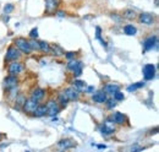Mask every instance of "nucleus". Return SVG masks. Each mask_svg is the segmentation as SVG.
I'll return each instance as SVG.
<instances>
[{
	"label": "nucleus",
	"instance_id": "3",
	"mask_svg": "<svg viewBox=\"0 0 159 152\" xmlns=\"http://www.w3.org/2000/svg\"><path fill=\"white\" fill-rule=\"evenodd\" d=\"M6 70L9 75L14 76H20L23 71H25V65L21 60H14L6 64Z\"/></svg>",
	"mask_w": 159,
	"mask_h": 152
},
{
	"label": "nucleus",
	"instance_id": "19",
	"mask_svg": "<svg viewBox=\"0 0 159 152\" xmlns=\"http://www.w3.org/2000/svg\"><path fill=\"white\" fill-rule=\"evenodd\" d=\"M32 115H33V116H37V118L47 115V106H45V103H39L38 107L36 108V111L33 112Z\"/></svg>",
	"mask_w": 159,
	"mask_h": 152
},
{
	"label": "nucleus",
	"instance_id": "4",
	"mask_svg": "<svg viewBox=\"0 0 159 152\" xmlns=\"http://www.w3.org/2000/svg\"><path fill=\"white\" fill-rule=\"evenodd\" d=\"M45 106H47V115L50 116V118H55L62 111L61 107L59 106V103H58V101L54 99V98L48 99L47 103H45Z\"/></svg>",
	"mask_w": 159,
	"mask_h": 152
},
{
	"label": "nucleus",
	"instance_id": "34",
	"mask_svg": "<svg viewBox=\"0 0 159 152\" xmlns=\"http://www.w3.org/2000/svg\"><path fill=\"white\" fill-rule=\"evenodd\" d=\"M113 98H114L116 102H121V101H124V99H125V95H124V93L119 90V91H116V92L113 95Z\"/></svg>",
	"mask_w": 159,
	"mask_h": 152
},
{
	"label": "nucleus",
	"instance_id": "29",
	"mask_svg": "<svg viewBox=\"0 0 159 152\" xmlns=\"http://www.w3.org/2000/svg\"><path fill=\"white\" fill-rule=\"evenodd\" d=\"M82 73H83V63L81 61L79 65L74 69V71H72V75L74 77H80V76L82 75Z\"/></svg>",
	"mask_w": 159,
	"mask_h": 152
},
{
	"label": "nucleus",
	"instance_id": "31",
	"mask_svg": "<svg viewBox=\"0 0 159 152\" xmlns=\"http://www.w3.org/2000/svg\"><path fill=\"white\" fill-rule=\"evenodd\" d=\"M30 44H31L32 52H39V40H37V39H30Z\"/></svg>",
	"mask_w": 159,
	"mask_h": 152
},
{
	"label": "nucleus",
	"instance_id": "41",
	"mask_svg": "<svg viewBox=\"0 0 159 152\" xmlns=\"http://www.w3.org/2000/svg\"><path fill=\"white\" fill-rule=\"evenodd\" d=\"M2 137H4V135H2V134L0 133V140H1V139H2Z\"/></svg>",
	"mask_w": 159,
	"mask_h": 152
},
{
	"label": "nucleus",
	"instance_id": "39",
	"mask_svg": "<svg viewBox=\"0 0 159 152\" xmlns=\"http://www.w3.org/2000/svg\"><path fill=\"white\" fill-rule=\"evenodd\" d=\"M97 147H98V149H99V150H103V149H104V150H105V149H107V145H98V146H97Z\"/></svg>",
	"mask_w": 159,
	"mask_h": 152
},
{
	"label": "nucleus",
	"instance_id": "9",
	"mask_svg": "<svg viewBox=\"0 0 159 152\" xmlns=\"http://www.w3.org/2000/svg\"><path fill=\"white\" fill-rule=\"evenodd\" d=\"M158 44V36L157 35H153V36H149L143 40V52H149L152 50L154 47H157Z\"/></svg>",
	"mask_w": 159,
	"mask_h": 152
},
{
	"label": "nucleus",
	"instance_id": "33",
	"mask_svg": "<svg viewBox=\"0 0 159 152\" xmlns=\"http://www.w3.org/2000/svg\"><path fill=\"white\" fill-rule=\"evenodd\" d=\"M96 32H97V33H96V38L99 39L100 42H102V44H103V47L107 48V42L102 39V28H100V27H96Z\"/></svg>",
	"mask_w": 159,
	"mask_h": 152
},
{
	"label": "nucleus",
	"instance_id": "7",
	"mask_svg": "<svg viewBox=\"0 0 159 152\" xmlns=\"http://www.w3.org/2000/svg\"><path fill=\"white\" fill-rule=\"evenodd\" d=\"M142 73H143V78L146 81H151L156 77L157 74V68L154 64H146L142 69Z\"/></svg>",
	"mask_w": 159,
	"mask_h": 152
},
{
	"label": "nucleus",
	"instance_id": "26",
	"mask_svg": "<svg viewBox=\"0 0 159 152\" xmlns=\"http://www.w3.org/2000/svg\"><path fill=\"white\" fill-rule=\"evenodd\" d=\"M72 86H74L76 90H79L80 92H82V91H84V88L87 87V83H86L84 81H82V80H75V81L72 82Z\"/></svg>",
	"mask_w": 159,
	"mask_h": 152
},
{
	"label": "nucleus",
	"instance_id": "11",
	"mask_svg": "<svg viewBox=\"0 0 159 152\" xmlns=\"http://www.w3.org/2000/svg\"><path fill=\"white\" fill-rule=\"evenodd\" d=\"M45 96H47V90H44L42 87H38V86L33 87L31 90V92H30V97L33 98L34 101H38V102H42L45 98Z\"/></svg>",
	"mask_w": 159,
	"mask_h": 152
},
{
	"label": "nucleus",
	"instance_id": "30",
	"mask_svg": "<svg viewBox=\"0 0 159 152\" xmlns=\"http://www.w3.org/2000/svg\"><path fill=\"white\" fill-rule=\"evenodd\" d=\"M104 104L107 106V108H108V109H114V108L118 106V102H116L114 98H108V99H107V102H105Z\"/></svg>",
	"mask_w": 159,
	"mask_h": 152
},
{
	"label": "nucleus",
	"instance_id": "13",
	"mask_svg": "<svg viewBox=\"0 0 159 152\" xmlns=\"http://www.w3.org/2000/svg\"><path fill=\"white\" fill-rule=\"evenodd\" d=\"M108 98H109V96L107 95L103 90L94 91V92L92 93V97H91L92 102H94V103H97V104H104V103L107 102Z\"/></svg>",
	"mask_w": 159,
	"mask_h": 152
},
{
	"label": "nucleus",
	"instance_id": "5",
	"mask_svg": "<svg viewBox=\"0 0 159 152\" xmlns=\"http://www.w3.org/2000/svg\"><path fill=\"white\" fill-rule=\"evenodd\" d=\"M22 55H23V54L12 44V45H10V47L6 49L5 58H4L5 64H7V63H10V61H14V60H21Z\"/></svg>",
	"mask_w": 159,
	"mask_h": 152
},
{
	"label": "nucleus",
	"instance_id": "17",
	"mask_svg": "<svg viewBox=\"0 0 159 152\" xmlns=\"http://www.w3.org/2000/svg\"><path fill=\"white\" fill-rule=\"evenodd\" d=\"M119 90H120V85H118V83H113V82L105 83L104 87H103V91H104L108 96H113L116 91H119Z\"/></svg>",
	"mask_w": 159,
	"mask_h": 152
},
{
	"label": "nucleus",
	"instance_id": "16",
	"mask_svg": "<svg viewBox=\"0 0 159 152\" xmlns=\"http://www.w3.org/2000/svg\"><path fill=\"white\" fill-rule=\"evenodd\" d=\"M110 118H111V119H113V121H114L116 125H119V126L126 125V124L129 123L127 116H126L124 113H121V112H114V113L111 114V116H110Z\"/></svg>",
	"mask_w": 159,
	"mask_h": 152
},
{
	"label": "nucleus",
	"instance_id": "15",
	"mask_svg": "<svg viewBox=\"0 0 159 152\" xmlns=\"http://www.w3.org/2000/svg\"><path fill=\"white\" fill-rule=\"evenodd\" d=\"M64 93L65 96L67 97V99L71 102H76V101H79L80 97H81V92H80L79 90H76L74 86H71V87H67V88H65L64 90Z\"/></svg>",
	"mask_w": 159,
	"mask_h": 152
},
{
	"label": "nucleus",
	"instance_id": "35",
	"mask_svg": "<svg viewBox=\"0 0 159 152\" xmlns=\"http://www.w3.org/2000/svg\"><path fill=\"white\" fill-rule=\"evenodd\" d=\"M64 57L66 58V60L75 59V58L77 57V52H65V53H64Z\"/></svg>",
	"mask_w": 159,
	"mask_h": 152
},
{
	"label": "nucleus",
	"instance_id": "18",
	"mask_svg": "<svg viewBox=\"0 0 159 152\" xmlns=\"http://www.w3.org/2000/svg\"><path fill=\"white\" fill-rule=\"evenodd\" d=\"M5 93H6V97H7V99H9L10 102H14V101H15V98L17 97V95L20 93L19 86H15V87H11V88L6 90V91H5Z\"/></svg>",
	"mask_w": 159,
	"mask_h": 152
},
{
	"label": "nucleus",
	"instance_id": "40",
	"mask_svg": "<svg viewBox=\"0 0 159 152\" xmlns=\"http://www.w3.org/2000/svg\"><path fill=\"white\" fill-rule=\"evenodd\" d=\"M4 22H7V21H9V20H10V17H9V16H6V17H4Z\"/></svg>",
	"mask_w": 159,
	"mask_h": 152
},
{
	"label": "nucleus",
	"instance_id": "37",
	"mask_svg": "<svg viewBox=\"0 0 159 152\" xmlns=\"http://www.w3.org/2000/svg\"><path fill=\"white\" fill-rule=\"evenodd\" d=\"M84 92L88 93V95H92V93L94 92V86H87V87L84 88Z\"/></svg>",
	"mask_w": 159,
	"mask_h": 152
},
{
	"label": "nucleus",
	"instance_id": "36",
	"mask_svg": "<svg viewBox=\"0 0 159 152\" xmlns=\"http://www.w3.org/2000/svg\"><path fill=\"white\" fill-rule=\"evenodd\" d=\"M28 35H30V38H31V39H37V38H38V28H37V27L32 28Z\"/></svg>",
	"mask_w": 159,
	"mask_h": 152
},
{
	"label": "nucleus",
	"instance_id": "12",
	"mask_svg": "<svg viewBox=\"0 0 159 152\" xmlns=\"http://www.w3.org/2000/svg\"><path fill=\"white\" fill-rule=\"evenodd\" d=\"M77 146V144L72 140V139H70V137H66V139H61L59 142L57 144V147L61 150V151H64V150H71V149H74V147H76Z\"/></svg>",
	"mask_w": 159,
	"mask_h": 152
},
{
	"label": "nucleus",
	"instance_id": "21",
	"mask_svg": "<svg viewBox=\"0 0 159 152\" xmlns=\"http://www.w3.org/2000/svg\"><path fill=\"white\" fill-rule=\"evenodd\" d=\"M50 53L54 57H64V49L60 47L59 44H50Z\"/></svg>",
	"mask_w": 159,
	"mask_h": 152
},
{
	"label": "nucleus",
	"instance_id": "20",
	"mask_svg": "<svg viewBox=\"0 0 159 152\" xmlns=\"http://www.w3.org/2000/svg\"><path fill=\"white\" fill-rule=\"evenodd\" d=\"M58 103H59V106L61 107V109H64V108H66L67 107V104H69V99H67V97L65 96L64 93V91H60L59 93H58Z\"/></svg>",
	"mask_w": 159,
	"mask_h": 152
},
{
	"label": "nucleus",
	"instance_id": "14",
	"mask_svg": "<svg viewBox=\"0 0 159 152\" xmlns=\"http://www.w3.org/2000/svg\"><path fill=\"white\" fill-rule=\"evenodd\" d=\"M139 22L142 25H146V26H152L154 22H156V16L149 14V12H142L139 15Z\"/></svg>",
	"mask_w": 159,
	"mask_h": 152
},
{
	"label": "nucleus",
	"instance_id": "38",
	"mask_svg": "<svg viewBox=\"0 0 159 152\" xmlns=\"http://www.w3.org/2000/svg\"><path fill=\"white\" fill-rule=\"evenodd\" d=\"M55 15H58L59 17H64V16H66V12H64V11H60V10H58V11L55 12Z\"/></svg>",
	"mask_w": 159,
	"mask_h": 152
},
{
	"label": "nucleus",
	"instance_id": "24",
	"mask_svg": "<svg viewBox=\"0 0 159 152\" xmlns=\"http://www.w3.org/2000/svg\"><path fill=\"white\" fill-rule=\"evenodd\" d=\"M122 17H124L125 20L132 21V20L137 19V14H136L134 10H131V9H127V10H125V11L122 12Z\"/></svg>",
	"mask_w": 159,
	"mask_h": 152
},
{
	"label": "nucleus",
	"instance_id": "27",
	"mask_svg": "<svg viewBox=\"0 0 159 152\" xmlns=\"http://www.w3.org/2000/svg\"><path fill=\"white\" fill-rule=\"evenodd\" d=\"M144 81H139V82H136V83H132V85H130V86H127V91L129 92H134V91H137L139 88H142V87H144Z\"/></svg>",
	"mask_w": 159,
	"mask_h": 152
},
{
	"label": "nucleus",
	"instance_id": "1",
	"mask_svg": "<svg viewBox=\"0 0 159 152\" xmlns=\"http://www.w3.org/2000/svg\"><path fill=\"white\" fill-rule=\"evenodd\" d=\"M14 45L20 50L23 55H30L32 54V49H31V44H30V39L25 37H16L14 39Z\"/></svg>",
	"mask_w": 159,
	"mask_h": 152
},
{
	"label": "nucleus",
	"instance_id": "25",
	"mask_svg": "<svg viewBox=\"0 0 159 152\" xmlns=\"http://www.w3.org/2000/svg\"><path fill=\"white\" fill-rule=\"evenodd\" d=\"M25 101H26V96L23 95V93H19L17 97L15 98V101H14V103H16L15 108H17V109H20L21 111V108H22V106H23Z\"/></svg>",
	"mask_w": 159,
	"mask_h": 152
},
{
	"label": "nucleus",
	"instance_id": "10",
	"mask_svg": "<svg viewBox=\"0 0 159 152\" xmlns=\"http://www.w3.org/2000/svg\"><path fill=\"white\" fill-rule=\"evenodd\" d=\"M20 83V80H19V76H14V75H7L4 81H2V87L4 90H9L11 87H15V86H19Z\"/></svg>",
	"mask_w": 159,
	"mask_h": 152
},
{
	"label": "nucleus",
	"instance_id": "8",
	"mask_svg": "<svg viewBox=\"0 0 159 152\" xmlns=\"http://www.w3.org/2000/svg\"><path fill=\"white\" fill-rule=\"evenodd\" d=\"M61 0H45V14L54 15L60 9Z\"/></svg>",
	"mask_w": 159,
	"mask_h": 152
},
{
	"label": "nucleus",
	"instance_id": "22",
	"mask_svg": "<svg viewBox=\"0 0 159 152\" xmlns=\"http://www.w3.org/2000/svg\"><path fill=\"white\" fill-rule=\"evenodd\" d=\"M124 33L126 36H136L137 33V28L134 25H125L124 26Z\"/></svg>",
	"mask_w": 159,
	"mask_h": 152
},
{
	"label": "nucleus",
	"instance_id": "28",
	"mask_svg": "<svg viewBox=\"0 0 159 152\" xmlns=\"http://www.w3.org/2000/svg\"><path fill=\"white\" fill-rule=\"evenodd\" d=\"M80 63H81V60H77L76 58H75V59H71V60H67L66 68H67V70H69V71H71V73H72V71H74V69L79 65Z\"/></svg>",
	"mask_w": 159,
	"mask_h": 152
},
{
	"label": "nucleus",
	"instance_id": "23",
	"mask_svg": "<svg viewBox=\"0 0 159 152\" xmlns=\"http://www.w3.org/2000/svg\"><path fill=\"white\" fill-rule=\"evenodd\" d=\"M39 52L43 54H50V43L45 40H39Z\"/></svg>",
	"mask_w": 159,
	"mask_h": 152
},
{
	"label": "nucleus",
	"instance_id": "32",
	"mask_svg": "<svg viewBox=\"0 0 159 152\" xmlns=\"http://www.w3.org/2000/svg\"><path fill=\"white\" fill-rule=\"evenodd\" d=\"M14 10H15V5H14V4H6V5L4 6V9H2V11H4L5 15L11 14Z\"/></svg>",
	"mask_w": 159,
	"mask_h": 152
},
{
	"label": "nucleus",
	"instance_id": "6",
	"mask_svg": "<svg viewBox=\"0 0 159 152\" xmlns=\"http://www.w3.org/2000/svg\"><path fill=\"white\" fill-rule=\"evenodd\" d=\"M40 102L38 101H34L33 98H31V97H28V98H26V101H25V103H23V106H22V111L25 112L26 114H30V115H32L33 112L36 111V108L38 107V104H39Z\"/></svg>",
	"mask_w": 159,
	"mask_h": 152
},
{
	"label": "nucleus",
	"instance_id": "2",
	"mask_svg": "<svg viewBox=\"0 0 159 152\" xmlns=\"http://www.w3.org/2000/svg\"><path fill=\"white\" fill-rule=\"evenodd\" d=\"M100 133H102L103 136H105V137L111 136V135H114V134L116 133V124L113 121V119L110 116L107 118L103 121V124L100 125Z\"/></svg>",
	"mask_w": 159,
	"mask_h": 152
}]
</instances>
